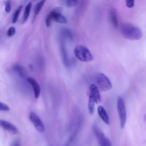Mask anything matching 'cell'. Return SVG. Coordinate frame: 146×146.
Instances as JSON below:
<instances>
[{
    "label": "cell",
    "mask_w": 146,
    "mask_h": 146,
    "mask_svg": "<svg viewBox=\"0 0 146 146\" xmlns=\"http://www.w3.org/2000/svg\"><path fill=\"white\" fill-rule=\"evenodd\" d=\"M126 6L128 8H133L135 5V0H125Z\"/></svg>",
    "instance_id": "22"
},
{
    "label": "cell",
    "mask_w": 146,
    "mask_h": 146,
    "mask_svg": "<svg viewBox=\"0 0 146 146\" xmlns=\"http://www.w3.org/2000/svg\"><path fill=\"white\" fill-rule=\"evenodd\" d=\"M29 119L38 132H43L45 130L44 124L40 117L35 112H31L30 113Z\"/></svg>",
    "instance_id": "7"
},
{
    "label": "cell",
    "mask_w": 146,
    "mask_h": 146,
    "mask_svg": "<svg viewBox=\"0 0 146 146\" xmlns=\"http://www.w3.org/2000/svg\"><path fill=\"white\" fill-rule=\"evenodd\" d=\"M15 33V29L14 27H13V26L9 27L7 31V35L9 37L14 35Z\"/></svg>",
    "instance_id": "21"
},
{
    "label": "cell",
    "mask_w": 146,
    "mask_h": 146,
    "mask_svg": "<svg viewBox=\"0 0 146 146\" xmlns=\"http://www.w3.org/2000/svg\"><path fill=\"white\" fill-rule=\"evenodd\" d=\"M120 31L127 39L131 40H137L141 38V31L136 26L130 23H124L121 25Z\"/></svg>",
    "instance_id": "1"
},
{
    "label": "cell",
    "mask_w": 146,
    "mask_h": 146,
    "mask_svg": "<svg viewBox=\"0 0 146 146\" xmlns=\"http://www.w3.org/2000/svg\"><path fill=\"white\" fill-rule=\"evenodd\" d=\"M46 0H41L40 2H39L35 6V9H34V20L35 19V18L36 17V16L40 13L42 7L43 6Z\"/></svg>",
    "instance_id": "15"
},
{
    "label": "cell",
    "mask_w": 146,
    "mask_h": 146,
    "mask_svg": "<svg viewBox=\"0 0 146 146\" xmlns=\"http://www.w3.org/2000/svg\"><path fill=\"white\" fill-rule=\"evenodd\" d=\"M75 56L81 62H89L93 60V56L89 49L82 45L76 46L74 48Z\"/></svg>",
    "instance_id": "2"
},
{
    "label": "cell",
    "mask_w": 146,
    "mask_h": 146,
    "mask_svg": "<svg viewBox=\"0 0 146 146\" xmlns=\"http://www.w3.org/2000/svg\"><path fill=\"white\" fill-rule=\"evenodd\" d=\"M11 10V3L10 0H7L5 2V11L9 13Z\"/></svg>",
    "instance_id": "23"
},
{
    "label": "cell",
    "mask_w": 146,
    "mask_h": 146,
    "mask_svg": "<svg viewBox=\"0 0 146 146\" xmlns=\"http://www.w3.org/2000/svg\"><path fill=\"white\" fill-rule=\"evenodd\" d=\"M10 146H21V142L19 140H16L14 141H13Z\"/></svg>",
    "instance_id": "26"
},
{
    "label": "cell",
    "mask_w": 146,
    "mask_h": 146,
    "mask_svg": "<svg viewBox=\"0 0 146 146\" xmlns=\"http://www.w3.org/2000/svg\"><path fill=\"white\" fill-rule=\"evenodd\" d=\"M0 111H10V107L8 105L0 102Z\"/></svg>",
    "instance_id": "20"
},
{
    "label": "cell",
    "mask_w": 146,
    "mask_h": 146,
    "mask_svg": "<svg viewBox=\"0 0 146 146\" xmlns=\"http://www.w3.org/2000/svg\"><path fill=\"white\" fill-rule=\"evenodd\" d=\"M14 69L15 71H17L22 76H25V70H23V68L18 65H16L14 67Z\"/></svg>",
    "instance_id": "19"
},
{
    "label": "cell",
    "mask_w": 146,
    "mask_h": 146,
    "mask_svg": "<svg viewBox=\"0 0 146 146\" xmlns=\"http://www.w3.org/2000/svg\"><path fill=\"white\" fill-rule=\"evenodd\" d=\"M145 120L146 121V114H145Z\"/></svg>",
    "instance_id": "27"
},
{
    "label": "cell",
    "mask_w": 146,
    "mask_h": 146,
    "mask_svg": "<svg viewBox=\"0 0 146 146\" xmlns=\"http://www.w3.org/2000/svg\"><path fill=\"white\" fill-rule=\"evenodd\" d=\"M31 7H32V3L31 2H30L28 3V4L26 5L25 7L24 13H23V22H26L28 19L30 15Z\"/></svg>",
    "instance_id": "14"
},
{
    "label": "cell",
    "mask_w": 146,
    "mask_h": 146,
    "mask_svg": "<svg viewBox=\"0 0 146 146\" xmlns=\"http://www.w3.org/2000/svg\"><path fill=\"white\" fill-rule=\"evenodd\" d=\"M108 17L109 22H110L111 25L114 28H117L118 27L117 11L114 7H111L108 9Z\"/></svg>",
    "instance_id": "9"
},
{
    "label": "cell",
    "mask_w": 146,
    "mask_h": 146,
    "mask_svg": "<svg viewBox=\"0 0 146 146\" xmlns=\"http://www.w3.org/2000/svg\"><path fill=\"white\" fill-rule=\"evenodd\" d=\"M98 113L100 117L102 119V120L106 124H109L110 123V118L108 117V115L104 108V107L102 106H99L98 107Z\"/></svg>",
    "instance_id": "12"
},
{
    "label": "cell",
    "mask_w": 146,
    "mask_h": 146,
    "mask_svg": "<svg viewBox=\"0 0 146 146\" xmlns=\"http://www.w3.org/2000/svg\"><path fill=\"white\" fill-rule=\"evenodd\" d=\"M90 95L95 100V103L98 104L101 102V96L99 92V89L94 84H92L90 87Z\"/></svg>",
    "instance_id": "11"
},
{
    "label": "cell",
    "mask_w": 146,
    "mask_h": 146,
    "mask_svg": "<svg viewBox=\"0 0 146 146\" xmlns=\"http://www.w3.org/2000/svg\"><path fill=\"white\" fill-rule=\"evenodd\" d=\"M0 127L11 134H17L18 132V129L16 126L5 120L0 119Z\"/></svg>",
    "instance_id": "8"
},
{
    "label": "cell",
    "mask_w": 146,
    "mask_h": 146,
    "mask_svg": "<svg viewBox=\"0 0 146 146\" xmlns=\"http://www.w3.org/2000/svg\"><path fill=\"white\" fill-rule=\"evenodd\" d=\"M92 130L98 140L99 146H112L110 140L104 135L103 132L98 125H94Z\"/></svg>",
    "instance_id": "5"
},
{
    "label": "cell",
    "mask_w": 146,
    "mask_h": 146,
    "mask_svg": "<svg viewBox=\"0 0 146 146\" xmlns=\"http://www.w3.org/2000/svg\"><path fill=\"white\" fill-rule=\"evenodd\" d=\"M22 8V6H20L15 11V12H14V13L13 14V19H12V22H13V23H15L17 21L18 18L19 17V14L21 13Z\"/></svg>",
    "instance_id": "17"
},
{
    "label": "cell",
    "mask_w": 146,
    "mask_h": 146,
    "mask_svg": "<svg viewBox=\"0 0 146 146\" xmlns=\"http://www.w3.org/2000/svg\"><path fill=\"white\" fill-rule=\"evenodd\" d=\"M60 50H61V53H62V56L63 58V61L64 64L66 66H67L68 64V60H67V53L65 48V46L63 43H62L60 45Z\"/></svg>",
    "instance_id": "16"
},
{
    "label": "cell",
    "mask_w": 146,
    "mask_h": 146,
    "mask_svg": "<svg viewBox=\"0 0 146 146\" xmlns=\"http://www.w3.org/2000/svg\"><path fill=\"white\" fill-rule=\"evenodd\" d=\"M116 105H117V110L118 115H119V120H120V127L121 128H123L126 123L127 113H126L125 103L122 98L121 97L117 98Z\"/></svg>",
    "instance_id": "4"
},
{
    "label": "cell",
    "mask_w": 146,
    "mask_h": 146,
    "mask_svg": "<svg viewBox=\"0 0 146 146\" xmlns=\"http://www.w3.org/2000/svg\"><path fill=\"white\" fill-rule=\"evenodd\" d=\"M62 11V7H56L52 10L50 14H48L52 19L55 21V22L61 23V24H66L67 22L66 18L61 14Z\"/></svg>",
    "instance_id": "6"
},
{
    "label": "cell",
    "mask_w": 146,
    "mask_h": 146,
    "mask_svg": "<svg viewBox=\"0 0 146 146\" xmlns=\"http://www.w3.org/2000/svg\"><path fill=\"white\" fill-rule=\"evenodd\" d=\"M63 32V33H64V34L65 36H66L67 37H68V38H70V39H72V34H71V32H70L68 30L66 29H64Z\"/></svg>",
    "instance_id": "24"
},
{
    "label": "cell",
    "mask_w": 146,
    "mask_h": 146,
    "mask_svg": "<svg viewBox=\"0 0 146 146\" xmlns=\"http://www.w3.org/2000/svg\"><path fill=\"white\" fill-rule=\"evenodd\" d=\"M95 101L94 99L90 95L89 96V99H88V112L90 114H93L94 112V110H95Z\"/></svg>",
    "instance_id": "13"
},
{
    "label": "cell",
    "mask_w": 146,
    "mask_h": 146,
    "mask_svg": "<svg viewBox=\"0 0 146 146\" xmlns=\"http://www.w3.org/2000/svg\"><path fill=\"white\" fill-rule=\"evenodd\" d=\"M51 18L50 17V16L49 15H47V17H46V26L48 27L50 26V23H51Z\"/></svg>",
    "instance_id": "25"
},
{
    "label": "cell",
    "mask_w": 146,
    "mask_h": 146,
    "mask_svg": "<svg viewBox=\"0 0 146 146\" xmlns=\"http://www.w3.org/2000/svg\"><path fill=\"white\" fill-rule=\"evenodd\" d=\"M78 0H66V5L67 7H73L76 5Z\"/></svg>",
    "instance_id": "18"
},
{
    "label": "cell",
    "mask_w": 146,
    "mask_h": 146,
    "mask_svg": "<svg viewBox=\"0 0 146 146\" xmlns=\"http://www.w3.org/2000/svg\"><path fill=\"white\" fill-rule=\"evenodd\" d=\"M97 87L102 91H107L111 89L112 83L108 78L103 73H98L95 77Z\"/></svg>",
    "instance_id": "3"
},
{
    "label": "cell",
    "mask_w": 146,
    "mask_h": 146,
    "mask_svg": "<svg viewBox=\"0 0 146 146\" xmlns=\"http://www.w3.org/2000/svg\"><path fill=\"white\" fill-rule=\"evenodd\" d=\"M27 81L32 87L34 97L36 99H38L39 97L40 94V87L39 83L31 77H28L27 78Z\"/></svg>",
    "instance_id": "10"
}]
</instances>
